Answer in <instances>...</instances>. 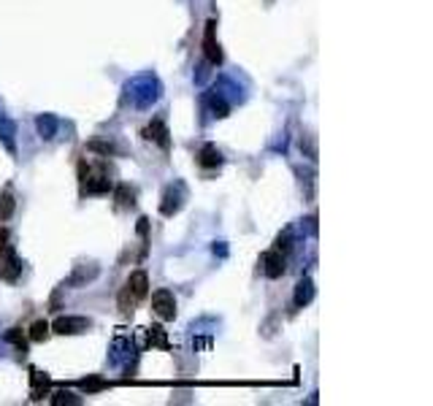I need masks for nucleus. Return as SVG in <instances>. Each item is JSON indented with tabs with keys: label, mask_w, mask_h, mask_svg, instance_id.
<instances>
[{
	"label": "nucleus",
	"mask_w": 433,
	"mask_h": 406,
	"mask_svg": "<svg viewBox=\"0 0 433 406\" xmlns=\"http://www.w3.org/2000/svg\"><path fill=\"white\" fill-rule=\"evenodd\" d=\"M146 296H149V277H146V271H133L120 293V312L122 315H133L136 306Z\"/></svg>",
	"instance_id": "obj_1"
},
{
	"label": "nucleus",
	"mask_w": 433,
	"mask_h": 406,
	"mask_svg": "<svg viewBox=\"0 0 433 406\" xmlns=\"http://www.w3.org/2000/svg\"><path fill=\"white\" fill-rule=\"evenodd\" d=\"M160 82H157V76L152 73H144V76H136L133 82H127V98H130V103L136 108H149L152 103H157V98H160Z\"/></svg>",
	"instance_id": "obj_2"
},
{
	"label": "nucleus",
	"mask_w": 433,
	"mask_h": 406,
	"mask_svg": "<svg viewBox=\"0 0 433 406\" xmlns=\"http://www.w3.org/2000/svg\"><path fill=\"white\" fill-rule=\"evenodd\" d=\"M79 182H82V193L87 195H106L111 190V179H108L106 163L89 165L87 160H82L79 163Z\"/></svg>",
	"instance_id": "obj_3"
},
{
	"label": "nucleus",
	"mask_w": 433,
	"mask_h": 406,
	"mask_svg": "<svg viewBox=\"0 0 433 406\" xmlns=\"http://www.w3.org/2000/svg\"><path fill=\"white\" fill-rule=\"evenodd\" d=\"M184 201H187V187H184V182H173V184L165 187V193H163L160 214H163V217L179 214L182 212V206H184Z\"/></svg>",
	"instance_id": "obj_4"
},
{
	"label": "nucleus",
	"mask_w": 433,
	"mask_h": 406,
	"mask_svg": "<svg viewBox=\"0 0 433 406\" xmlns=\"http://www.w3.org/2000/svg\"><path fill=\"white\" fill-rule=\"evenodd\" d=\"M22 268H25V263L19 260V255L8 244L0 252V279L3 282H17L19 277H22Z\"/></svg>",
	"instance_id": "obj_5"
},
{
	"label": "nucleus",
	"mask_w": 433,
	"mask_h": 406,
	"mask_svg": "<svg viewBox=\"0 0 433 406\" xmlns=\"http://www.w3.org/2000/svg\"><path fill=\"white\" fill-rule=\"evenodd\" d=\"M49 328L60 336H76V334H87V331L92 328V319L89 317H70V315H65V317L54 319Z\"/></svg>",
	"instance_id": "obj_6"
},
{
	"label": "nucleus",
	"mask_w": 433,
	"mask_h": 406,
	"mask_svg": "<svg viewBox=\"0 0 433 406\" xmlns=\"http://www.w3.org/2000/svg\"><path fill=\"white\" fill-rule=\"evenodd\" d=\"M101 277V265L98 263H79L73 265V274L63 282V287H87Z\"/></svg>",
	"instance_id": "obj_7"
},
{
	"label": "nucleus",
	"mask_w": 433,
	"mask_h": 406,
	"mask_svg": "<svg viewBox=\"0 0 433 406\" xmlns=\"http://www.w3.org/2000/svg\"><path fill=\"white\" fill-rule=\"evenodd\" d=\"M260 265H263V274L268 279H279L287 268V255H282L279 249H268V252L260 255Z\"/></svg>",
	"instance_id": "obj_8"
},
{
	"label": "nucleus",
	"mask_w": 433,
	"mask_h": 406,
	"mask_svg": "<svg viewBox=\"0 0 433 406\" xmlns=\"http://www.w3.org/2000/svg\"><path fill=\"white\" fill-rule=\"evenodd\" d=\"M152 312L160 319H165V322H171L176 317V298H173L171 290H157V293H152Z\"/></svg>",
	"instance_id": "obj_9"
},
{
	"label": "nucleus",
	"mask_w": 433,
	"mask_h": 406,
	"mask_svg": "<svg viewBox=\"0 0 433 406\" xmlns=\"http://www.w3.org/2000/svg\"><path fill=\"white\" fill-rule=\"evenodd\" d=\"M203 52H206V60L211 65H222V46H220V41H217V22H214V19H208L206 22Z\"/></svg>",
	"instance_id": "obj_10"
},
{
	"label": "nucleus",
	"mask_w": 433,
	"mask_h": 406,
	"mask_svg": "<svg viewBox=\"0 0 433 406\" xmlns=\"http://www.w3.org/2000/svg\"><path fill=\"white\" fill-rule=\"evenodd\" d=\"M144 139L146 141H155L160 149H168L171 146V133H168V127L163 120H152V122L144 127Z\"/></svg>",
	"instance_id": "obj_11"
},
{
	"label": "nucleus",
	"mask_w": 433,
	"mask_h": 406,
	"mask_svg": "<svg viewBox=\"0 0 433 406\" xmlns=\"http://www.w3.org/2000/svg\"><path fill=\"white\" fill-rule=\"evenodd\" d=\"M206 106L208 111H211V117H217V120H222V117H227V111H230V101H227L225 95L220 92V89L214 87L211 92H208V98H206Z\"/></svg>",
	"instance_id": "obj_12"
},
{
	"label": "nucleus",
	"mask_w": 433,
	"mask_h": 406,
	"mask_svg": "<svg viewBox=\"0 0 433 406\" xmlns=\"http://www.w3.org/2000/svg\"><path fill=\"white\" fill-rule=\"evenodd\" d=\"M314 282H312V277H303L301 282L295 284V309H303V306H309L314 300Z\"/></svg>",
	"instance_id": "obj_13"
},
{
	"label": "nucleus",
	"mask_w": 433,
	"mask_h": 406,
	"mask_svg": "<svg viewBox=\"0 0 433 406\" xmlns=\"http://www.w3.org/2000/svg\"><path fill=\"white\" fill-rule=\"evenodd\" d=\"M35 130H38V136L41 139H54L57 136V130H60V120L54 117V114H38V120H35Z\"/></svg>",
	"instance_id": "obj_14"
},
{
	"label": "nucleus",
	"mask_w": 433,
	"mask_h": 406,
	"mask_svg": "<svg viewBox=\"0 0 433 406\" xmlns=\"http://www.w3.org/2000/svg\"><path fill=\"white\" fill-rule=\"evenodd\" d=\"M30 379H33V390H30V398L33 401H41L46 393H49V388H52V379L46 376V374H41L38 369H30Z\"/></svg>",
	"instance_id": "obj_15"
},
{
	"label": "nucleus",
	"mask_w": 433,
	"mask_h": 406,
	"mask_svg": "<svg viewBox=\"0 0 433 406\" xmlns=\"http://www.w3.org/2000/svg\"><path fill=\"white\" fill-rule=\"evenodd\" d=\"M127 357H130V338L117 336L114 344H111V355H108V360H111V366H122Z\"/></svg>",
	"instance_id": "obj_16"
},
{
	"label": "nucleus",
	"mask_w": 433,
	"mask_h": 406,
	"mask_svg": "<svg viewBox=\"0 0 433 406\" xmlns=\"http://www.w3.org/2000/svg\"><path fill=\"white\" fill-rule=\"evenodd\" d=\"M114 201H117V209H133L136 206V187H130V184H117V190H114Z\"/></svg>",
	"instance_id": "obj_17"
},
{
	"label": "nucleus",
	"mask_w": 433,
	"mask_h": 406,
	"mask_svg": "<svg viewBox=\"0 0 433 406\" xmlns=\"http://www.w3.org/2000/svg\"><path fill=\"white\" fill-rule=\"evenodd\" d=\"M198 163H201L203 168H217V165H222V155H220V149H217L214 144H206V146L201 149V155H198Z\"/></svg>",
	"instance_id": "obj_18"
},
{
	"label": "nucleus",
	"mask_w": 433,
	"mask_h": 406,
	"mask_svg": "<svg viewBox=\"0 0 433 406\" xmlns=\"http://www.w3.org/2000/svg\"><path fill=\"white\" fill-rule=\"evenodd\" d=\"M49 334H52L49 322H46V319H35L33 325H30V334H27V338H30V341H46Z\"/></svg>",
	"instance_id": "obj_19"
},
{
	"label": "nucleus",
	"mask_w": 433,
	"mask_h": 406,
	"mask_svg": "<svg viewBox=\"0 0 433 406\" xmlns=\"http://www.w3.org/2000/svg\"><path fill=\"white\" fill-rule=\"evenodd\" d=\"M293 247H295V230L293 228H284L277 236V244H274V249H279L282 255H287V252H290Z\"/></svg>",
	"instance_id": "obj_20"
},
{
	"label": "nucleus",
	"mask_w": 433,
	"mask_h": 406,
	"mask_svg": "<svg viewBox=\"0 0 433 406\" xmlns=\"http://www.w3.org/2000/svg\"><path fill=\"white\" fill-rule=\"evenodd\" d=\"M3 338H6L8 344H14L19 353H27V338L22 334V328H8V331L3 334Z\"/></svg>",
	"instance_id": "obj_21"
},
{
	"label": "nucleus",
	"mask_w": 433,
	"mask_h": 406,
	"mask_svg": "<svg viewBox=\"0 0 433 406\" xmlns=\"http://www.w3.org/2000/svg\"><path fill=\"white\" fill-rule=\"evenodd\" d=\"M17 209V201H14V195L11 193H3L0 195V222H6L11 214Z\"/></svg>",
	"instance_id": "obj_22"
},
{
	"label": "nucleus",
	"mask_w": 433,
	"mask_h": 406,
	"mask_svg": "<svg viewBox=\"0 0 433 406\" xmlns=\"http://www.w3.org/2000/svg\"><path fill=\"white\" fill-rule=\"evenodd\" d=\"M146 331H149V344H152V347L168 350V336H165V331H163L160 325H152V328H146Z\"/></svg>",
	"instance_id": "obj_23"
},
{
	"label": "nucleus",
	"mask_w": 433,
	"mask_h": 406,
	"mask_svg": "<svg viewBox=\"0 0 433 406\" xmlns=\"http://www.w3.org/2000/svg\"><path fill=\"white\" fill-rule=\"evenodd\" d=\"M11 136H14V122H11V120H6V117L0 114V139H3L6 146L14 152V141H11Z\"/></svg>",
	"instance_id": "obj_24"
},
{
	"label": "nucleus",
	"mask_w": 433,
	"mask_h": 406,
	"mask_svg": "<svg viewBox=\"0 0 433 406\" xmlns=\"http://www.w3.org/2000/svg\"><path fill=\"white\" fill-rule=\"evenodd\" d=\"M52 404L54 406H63V404L73 406V404H82V398H76L70 390H57V393H54V398H52Z\"/></svg>",
	"instance_id": "obj_25"
},
{
	"label": "nucleus",
	"mask_w": 433,
	"mask_h": 406,
	"mask_svg": "<svg viewBox=\"0 0 433 406\" xmlns=\"http://www.w3.org/2000/svg\"><path fill=\"white\" fill-rule=\"evenodd\" d=\"M103 388H108V382H106V379H98V376L82 379V390H84V393H95V390H103Z\"/></svg>",
	"instance_id": "obj_26"
},
{
	"label": "nucleus",
	"mask_w": 433,
	"mask_h": 406,
	"mask_svg": "<svg viewBox=\"0 0 433 406\" xmlns=\"http://www.w3.org/2000/svg\"><path fill=\"white\" fill-rule=\"evenodd\" d=\"M92 152H101V155H117V146L111 141H89Z\"/></svg>",
	"instance_id": "obj_27"
},
{
	"label": "nucleus",
	"mask_w": 433,
	"mask_h": 406,
	"mask_svg": "<svg viewBox=\"0 0 433 406\" xmlns=\"http://www.w3.org/2000/svg\"><path fill=\"white\" fill-rule=\"evenodd\" d=\"M8 239H11V236H8V230L0 228V252H3V249L8 247Z\"/></svg>",
	"instance_id": "obj_28"
},
{
	"label": "nucleus",
	"mask_w": 433,
	"mask_h": 406,
	"mask_svg": "<svg viewBox=\"0 0 433 406\" xmlns=\"http://www.w3.org/2000/svg\"><path fill=\"white\" fill-rule=\"evenodd\" d=\"M303 222H306V228H309V233H312V236H317V217H309V220H303Z\"/></svg>",
	"instance_id": "obj_29"
},
{
	"label": "nucleus",
	"mask_w": 433,
	"mask_h": 406,
	"mask_svg": "<svg viewBox=\"0 0 433 406\" xmlns=\"http://www.w3.org/2000/svg\"><path fill=\"white\" fill-rule=\"evenodd\" d=\"M139 233L141 236H146V233H149V220H146V217H141L139 220Z\"/></svg>",
	"instance_id": "obj_30"
},
{
	"label": "nucleus",
	"mask_w": 433,
	"mask_h": 406,
	"mask_svg": "<svg viewBox=\"0 0 433 406\" xmlns=\"http://www.w3.org/2000/svg\"><path fill=\"white\" fill-rule=\"evenodd\" d=\"M214 255H220V258H225V255H227L225 244H214Z\"/></svg>",
	"instance_id": "obj_31"
}]
</instances>
